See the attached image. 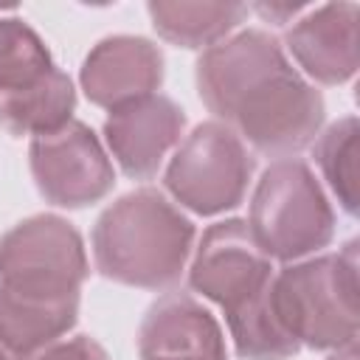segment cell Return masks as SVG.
Masks as SVG:
<instances>
[{"label":"cell","mask_w":360,"mask_h":360,"mask_svg":"<svg viewBox=\"0 0 360 360\" xmlns=\"http://www.w3.org/2000/svg\"><path fill=\"white\" fill-rule=\"evenodd\" d=\"M200 98L259 152L292 155L304 149L321 121L323 98L284 59L264 31H242L211 45L197 62Z\"/></svg>","instance_id":"obj_1"},{"label":"cell","mask_w":360,"mask_h":360,"mask_svg":"<svg viewBox=\"0 0 360 360\" xmlns=\"http://www.w3.org/2000/svg\"><path fill=\"white\" fill-rule=\"evenodd\" d=\"M253 158L242 138L219 124H200L166 169V188L197 214H219L242 202Z\"/></svg>","instance_id":"obj_6"},{"label":"cell","mask_w":360,"mask_h":360,"mask_svg":"<svg viewBox=\"0 0 360 360\" xmlns=\"http://www.w3.org/2000/svg\"><path fill=\"white\" fill-rule=\"evenodd\" d=\"M76 312L79 295L45 301L0 284V340L25 360L28 354H37L45 346L56 343L76 323Z\"/></svg>","instance_id":"obj_13"},{"label":"cell","mask_w":360,"mask_h":360,"mask_svg":"<svg viewBox=\"0 0 360 360\" xmlns=\"http://www.w3.org/2000/svg\"><path fill=\"white\" fill-rule=\"evenodd\" d=\"M0 360H25V357H22V354H17L14 349H8V346L0 340Z\"/></svg>","instance_id":"obj_21"},{"label":"cell","mask_w":360,"mask_h":360,"mask_svg":"<svg viewBox=\"0 0 360 360\" xmlns=\"http://www.w3.org/2000/svg\"><path fill=\"white\" fill-rule=\"evenodd\" d=\"M163 79V56L143 37H110L98 42L82 68V87L98 107H121L149 96Z\"/></svg>","instance_id":"obj_12"},{"label":"cell","mask_w":360,"mask_h":360,"mask_svg":"<svg viewBox=\"0 0 360 360\" xmlns=\"http://www.w3.org/2000/svg\"><path fill=\"white\" fill-rule=\"evenodd\" d=\"M354 248L349 242L340 253L309 259L273 276V312L298 346L340 349L357 338L360 284Z\"/></svg>","instance_id":"obj_3"},{"label":"cell","mask_w":360,"mask_h":360,"mask_svg":"<svg viewBox=\"0 0 360 360\" xmlns=\"http://www.w3.org/2000/svg\"><path fill=\"white\" fill-rule=\"evenodd\" d=\"M48 68L53 65L42 39L22 20L0 17V93L34 82Z\"/></svg>","instance_id":"obj_17"},{"label":"cell","mask_w":360,"mask_h":360,"mask_svg":"<svg viewBox=\"0 0 360 360\" xmlns=\"http://www.w3.org/2000/svg\"><path fill=\"white\" fill-rule=\"evenodd\" d=\"M31 172L45 200L68 208L96 202L112 188V163L82 121L34 138Z\"/></svg>","instance_id":"obj_8"},{"label":"cell","mask_w":360,"mask_h":360,"mask_svg":"<svg viewBox=\"0 0 360 360\" xmlns=\"http://www.w3.org/2000/svg\"><path fill=\"white\" fill-rule=\"evenodd\" d=\"M329 360H354V340H352V343H346V346H340V349H338V354H335V357H329Z\"/></svg>","instance_id":"obj_20"},{"label":"cell","mask_w":360,"mask_h":360,"mask_svg":"<svg viewBox=\"0 0 360 360\" xmlns=\"http://www.w3.org/2000/svg\"><path fill=\"white\" fill-rule=\"evenodd\" d=\"M76 104V93L70 79L48 68L34 82L0 93V127L11 135H48L62 129L70 121Z\"/></svg>","instance_id":"obj_14"},{"label":"cell","mask_w":360,"mask_h":360,"mask_svg":"<svg viewBox=\"0 0 360 360\" xmlns=\"http://www.w3.org/2000/svg\"><path fill=\"white\" fill-rule=\"evenodd\" d=\"M84 276L82 236L62 217H31L0 239V284L14 292L45 301L76 298Z\"/></svg>","instance_id":"obj_5"},{"label":"cell","mask_w":360,"mask_h":360,"mask_svg":"<svg viewBox=\"0 0 360 360\" xmlns=\"http://www.w3.org/2000/svg\"><path fill=\"white\" fill-rule=\"evenodd\" d=\"M248 225L270 259L290 262L329 245L335 217L312 172L284 158L262 174Z\"/></svg>","instance_id":"obj_4"},{"label":"cell","mask_w":360,"mask_h":360,"mask_svg":"<svg viewBox=\"0 0 360 360\" xmlns=\"http://www.w3.org/2000/svg\"><path fill=\"white\" fill-rule=\"evenodd\" d=\"M318 163L332 186V191L340 197L343 208L349 214L357 211V118H343L332 124L323 138L318 141Z\"/></svg>","instance_id":"obj_18"},{"label":"cell","mask_w":360,"mask_h":360,"mask_svg":"<svg viewBox=\"0 0 360 360\" xmlns=\"http://www.w3.org/2000/svg\"><path fill=\"white\" fill-rule=\"evenodd\" d=\"M287 48L318 82H346L360 62V6L326 3L315 8L287 31Z\"/></svg>","instance_id":"obj_11"},{"label":"cell","mask_w":360,"mask_h":360,"mask_svg":"<svg viewBox=\"0 0 360 360\" xmlns=\"http://www.w3.org/2000/svg\"><path fill=\"white\" fill-rule=\"evenodd\" d=\"M138 349L141 360H225L217 321L188 292H166L149 307Z\"/></svg>","instance_id":"obj_10"},{"label":"cell","mask_w":360,"mask_h":360,"mask_svg":"<svg viewBox=\"0 0 360 360\" xmlns=\"http://www.w3.org/2000/svg\"><path fill=\"white\" fill-rule=\"evenodd\" d=\"M270 256L259 248L250 225L225 219L202 233L191 262V287L231 315L270 290Z\"/></svg>","instance_id":"obj_7"},{"label":"cell","mask_w":360,"mask_h":360,"mask_svg":"<svg viewBox=\"0 0 360 360\" xmlns=\"http://www.w3.org/2000/svg\"><path fill=\"white\" fill-rule=\"evenodd\" d=\"M186 115L166 96H141L121 107H112L104 121V138L110 152L129 177H152L183 132Z\"/></svg>","instance_id":"obj_9"},{"label":"cell","mask_w":360,"mask_h":360,"mask_svg":"<svg viewBox=\"0 0 360 360\" xmlns=\"http://www.w3.org/2000/svg\"><path fill=\"white\" fill-rule=\"evenodd\" d=\"M149 14L155 20V28L186 48H200L208 42H217L222 34H228L242 17L248 14V6L239 3H149Z\"/></svg>","instance_id":"obj_15"},{"label":"cell","mask_w":360,"mask_h":360,"mask_svg":"<svg viewBox=\"0 0 360 360\" xmlns=\"http://www.w3.org/2000/svg\"><path fill=\"white\" fill-rule=\"evenodd\" d=\"M228 326L236 343L239 357L245 360H284L298 352L295 338L281 326V321L273 312L270 290L250 301L248 307L228 315Z\"/></svg>","instance_id":"obj_16"},{"label":"cell","mask_w":360,"mask_h":360,"mask_svg":"<svg viewBox=\"0 0 360 360\" xmlns=\"http://www.w3.org/2000/svg\"><path fill=\"white\" fill-rule=\"evenodd\" d=\"M194 225L155 188L112 202L96 222L93 253L101 276L132 287H166L180 278Z\"/></svg>","instance_id":"obj_2"},{"label":"cell","mask_w":360,"mask_h":360,"mask_svg":"<svg viewBox=\"0 0 360 360\" xmlns=\"http://www.w3.org/2000/svg\"><path fill=\"white\" fill-rule=\"evenodd\" d=\"M34 360H107L104 349L90 338H70L56 340L34 354Z\"/></svg>","instance_id":"obj_19"}]
</instances>
